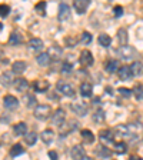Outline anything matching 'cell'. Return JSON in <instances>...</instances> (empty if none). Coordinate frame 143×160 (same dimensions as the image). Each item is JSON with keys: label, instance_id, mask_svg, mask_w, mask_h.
<instances>
[{"label": "cell", "instance_id": "ffe728a7", "mask_svg": "<svg viewBox=\"0 0 143 160\" xmlns=\"http://www.w3.org/2000/svg\"><path fill=\"white\" fill-rule=\"evenodd\" d=\"M93 93V86L87 82H83V83L80 84V94L83 97H90Z\"/></svg>", "mask_w": 143, "mask_h": 160}, {"label": "cell", "instance_id": "7a4b0ae2", "mask_svg": "<svg viewBox=\"0 0 143 160\" xmlns=\"http://www.w3.org/2000/svg\"><path fill=\"white\" fill-rule=\"evenodd\" d=\"M117 53H119V56L122 57V59H125V60H132V59H135L136 57V50L133 49L132 46H122L119 50H117Z\"/></svg>", "mask_w": 143, "mask_h": 160}, {"label": "cell", "instance_id": "4fadbf2b", "mask_svg": "<svg viewBox=\"0 0 143 160\" xmlns=\"http://www.w3.org/2000/svg\"><path fill=\"white\" fill-rule=\"evenodd\" d=\"M27 64L26 62H23V60H17V62H13V64H12V73L13 74H22L26 70Z\"/></svg>", "mask_w": 143, "mask_h": 160}, {"label": "cell", "instance_id": "52a82bcc", "mask_svg": "<svg viewBox=\"0 0 143 160\" xmlns=\"http://www.w3.org/2000/svg\"><path fill=\"white\" fill-rule=\"evenodd\" d=\"M79 62H80V64H82L83 67H89V66H92V64H93V62H94L93 54L90 53L89 50H83V52L80 53V59H79Z\"/></svg>", "mask_w": 143, "mask_h": 160}, {"label": "cell", "instance_id": "cb8c5ba5", "mask_svg": "<svg viewBox=\"0 0 143 160\" xmlns=\"http://www.w3.org/2000/svg\"><path fill=\"white\" fill-rule=\"evenodd\" d=\"M23 102H24V104H26V107H36V104H37V100H36V97H34V94H32V93H26L23 96Z\"/></svg>", "mask_w": 143, "mask_h": 160}, {"label": "cell", "instance_id": "ac0fdd59", "mask_svg": "<svg viewBox=\"0 0 143 160\" xmlns=\"http://www.w3.org/2000/svg\"><path fill=\"white\" fill-rule=\"evenodd\" d=\"M72 109L77 116H86L87 114V104L86 103H73L72 104Z\"/></svg>", "mask_w": 143, "mask_h": 160}, {"label": "cell", "instance_id": "30bf717a", "mask_svg": "<svg viewBox=\"0 0 143 160\" xmlns=\"http://www.w3.org/2000/svg\"><path fill=\"white\" fill-rule=\"evenodd\" d=\"M99 139L105 143H112L115 139V133L113 130H109V129H105V130H100L99 132Z\"/></svg>", "mask_w": 143, "mask_h": 160}, {"label": "cell", "instance_id": "277c9868", "mask_svg": "<svg viewBox=\"0 0 143 160\" xmlns=\"http://www.w3.org/2000/svg\"><path fill=\"white\" fill-rule=\"evenodd\" d=\"M64 120H66V112H64L63 109H57L56 112H54V114L52 116V123L57 127L63 126Z\"/></svg>", "mask_w": 143, "mask_h": 160}, {"label": "cell", "instance_id": "3957f363", "mask_svg": "<svg viewBox=\"0 0 143 160\" xmlns=\"http://www.w3.org/2000/svg\"><path fill=\"white\" fill-rule=\"evenodd\" d=\"M56 89L59 90L60 93L63 94V96H69L72 97L74 94V89L72 84H69L67 82H63V80H60V82H57L56 84Z\"/></svg>", "mask_w": 143, "mask_h": 160}, {"label": "cell", "instance_id": "7c38bea8", "mask_svg": "<svg viewBox=\"0 0 143 160\" xmlns=\"http://www.w3.org/2000/svg\"><path fill=\"white\" fill-rule=\"evenodd\" d=\"M52 57H50V54L47 53V52H43V53H40L39 56L36 57V62L37 64H40V66H43V67H47L50 63H52Z\"/></svg>", "mask_w": 143, "mask_h": 160}, {"label": "cell", "instance_id": "f35d334b", "mask_svg": "<svg viewBox=\"0 0 143 160\" xmlns=\"http://www.w3.org/2000/svg\"><path fill=\"white\" fill-rule=\"evenodd\" d=\"M34 9H36L37 12L42 14V16H44V14H46V2H40L39 4H36V7H34Z\"/></svg>", "mask_w": 143, "mask_h": 160}, {"label": "cell", "instance_id": "ab89813d", "mask_svg": "<svg viewBox=\"0 0 143 160\" xmlns=\"http://www.w3.org/2000/svg\"><path fill=\"white\" fill-rule=\"evenodd\" d=\"M72 70H73V66H72V63H69V62H64V63L62 64V72H63L64 74L72 73Z\"/></svg>", "mask_w": 143, "mask_h": 160}, {"label": "cell", "instance_id": "1f68e13d", "mask_svg": "<svg viewBox=\"0 0 143 160\" xmlns=\"http://www.w3.org/2000/svg\"><path fill=\"white\" fill-rule=\"evenodd\" d=\"M132 92H133L136 100H143V84L142 83L136 84V86L133 87V90H132Z\"/></svg>", "mask_w": 143, "mask_h": 160}, {"label": "cell", "instance_id": "6da1fadb", "mask_svg": "<svg viewBox=\"0 0 143 160\" xmlns=\"http://www.w3.org/2000/svg\"><path fill=\"white\" fill-rule=\"evenodd\" d=\"M50 112H52V109L49 104H37L34 107V117L39 120H46L49 119Z\"/></svg>", "mask_w": 143, "mask_h": 160}, {"label": "cell", "instance_id": "836d02e7", "mask_svg": "<svg viewBox=\"0 0 143 160\" xmlns=\"http://www.w3.org/2000/svg\"><path fill=\"white\" fill-rule=\"evenodd\" d=\"M47 53H49L50 57L54 60V59H57V57L62 54V49H60L59 46H52L49 50H47Z\"/></svg>", "mask_w": 143, "mask_h": 160}, {"label": "cell", "instance_id": "f1b7e54d", "mask_svg": "<svg viewBox=\"0 0 143 160\" xmlns=\"http://www.w3.org/2000/svg\"><path fill=\"white\" fill-rule=\"evenodd\" d=\"M99 44L100 46H103V47H109L110 44H112V39H110L109 34L106 33H102L99 36Z\"/></svg>", "mask_w": 143, "mask_h": 160}, {"label": "cell", "instance_id": "c3c4849f", "mask_svg": "<svg viewBox=\"0 0 143 160\" xmlns=\"http://www.w3.org/2000/svg\"><path fill=\"white\" fill-rule=\"evenodd\" d=\"M0 146H2V143H0Z\"/></svg>", "mask_w": 143, "mask_h": 160}, {"label": "cell", "instance_id": "d6986e66", "mask_svg": "<svg viewBox=\"0 0 143 160\" xmlns=\"http://www.w3.org/2000/svg\"><path fill=\"white\" fill-rule=\"evenodd\" d=\"M119 62L115 59H110L107 60L106 63H105V70H106L107 73H115V72H119Z\"/></svg>", "mask_w": 143, "mask_h": 160}, {"label": "cell", "instance_id": "74e56055", "mask_svg": "<svg viewBox=\"0 0 143 160\" xmlns=\"http://www.w3.org/2000/svg\"><path fill=\"white\" fill-rule=\"evenodd\" d=\"M10 13V6L7 4H0V17H7Z\"/></svg>", "mask_w": 143, "mask_h": 160}, {"label": "cell", "instance_id": "83f0119b", "mask_svg": "<svg viewBox=\"0 0 143 160\" xmlns=\"http://www.w3.org/2000/svg\"><path fill=\"white\" fill-rule=\"evenodd\" d=\"M24 142H26V144H29V146H33V144H36V142H37L36 132H29V133L24 136Z\"/></svg>", "mask_w": 143, "mask_h": 160}, {"label": "cell", "instance_id": "9a60e30c", "mask_svg": "<svg viewBox=\"0 0 143 160\" xmlns=\"http://www.w3.org/2000/svg\"><path fill=\"white\" fill-rule=\"evenodd\" d=\"M117 76H119L120 80H123V82H127V80H130V79H132V70H130V66L120 67L119 72H117Z\"/></svg>", "mask_w": 143, "mask_h": 160}, {"label": "cell", "instance_id": "2e32d148", "mask_svg": "<svg viewBox=\"0 0 143 160\" xmlns=\"http://www.w3.org/2000/svg\"><path fill=\"white\" fill-rule=\"evenodd\" d=\"M130 70H132V76L140 77L143 74V63L139 62V60H136V62H133V63L130 64Z\"/></svg>", "mask_w": 143, "mask_h": 160}, {"label": "cell", "instance_id": "ba28073f", "mask_svg": "<svg viewBox=\"0 0 143 160\" xmlns=\"http://www.w3.org/2000/svg\"><path fill=\"white\" fill-rule=\"evenodd\" d=\"M60 22H66L70 19V7L66 3H60L59 6V14H57Z\"/></svg>", "mask_w": 143, "mask_h": 160}, {"label": "cell", "instance_id": "d4e9b609", "mask_svg": "<svg viewBox=\"0 0 143 160\" xmlns=\"http://www.w3.org/2000/svg\"><path fill=\"white\" fill-rule=\"evenodd\" d=\"M23 42V36L19 33V32H13V33L10 34L9 37V43L13 44V46H16V44H20Z\"/></svg>", "mask_w": 143, "mask_h": 160}, {"label": "cell", "instance_id": "d6a6232c", "mask_svg": "<svg viewBox=\"0 0 143 160\" xmlns=\"http://www.w3.org/2000/svg\"><path fill=\"white\" fill-rule=\"evenodd\" d=\"M96 152H97V154H99L100 157H103V159H107V157H110V154H112V152H110L106 146H99L96 149Z\"/></svg>", "mask_w": 143, "mask_h": 160}, {"label": "cell", "instance_id": "4dcf8cb0", "mask_svg": "<svg viewBox=\"0 0 143 160\" xmlns=\"http://www.w3.org/2000/svg\"><path fill=\"white\" fill-rule=\"evenodd\" d=\"M80 134H82V137L84 139V142H87V143H93V140H94V134L92 133L90 130L83 129L82 132H80Z\"/></svg>", "mask_w": 143, "mask_h": 160}, {"label": "cell", "instance_id": "8fae6325", "mask_svg": "<svg viewBox=\"0 0 143 160\" xmlns=\"http://www.w3.org/2000/svg\"><path fill=\"white\" fill-rule=\"evenodd\" d=\"M89 4H90V0H76L73 6L79 14H84L87 7H89Z\"/></svg>", "mask_w": 143, "mask_h": 160}, {"label": "cell", "instance_id": "bcb514c9", "mask_svg": "<svg viewBox=\"0 0 143 160\" xmlns=\"http://www.w3.org/2000/svg\"><path fill=\"white\" fill-rule=\"evenodd\" d=\"M83 160H93V159H92V157H87V156H86V157H84Z\"/></svg>", "mask_w": 143, "mask_h": 160}, {"label": "cell", "instance_id": "5bb4252c", "mask_svg": "<svg viewBox=\"0 0 143 160\" xmlns=\"http://www.w3.org/2000/svg\"><path fill=\"white\" fill-rule=\"evenodd\" d=\"M13 82L14 80H13V73H12V70H6V72H3V74L0 76V83L3 84L4 87H9Z\"/></svg>", "mask_w": 143, "mask_h": 160}, {"label": "cell", "instance_id": "44dd1931", "mask_svg": "<svg viewBox=\"0 0 143 160\" xmlns=\"http://www.w3.org/2000/svg\"><path fill=\"white\" fill-rule=\"evenodd\" d=\"M29 47L32 50H34V52H37V50H42L44 47L43 40H42V39H37V37H33V39L29 40Z\"/></svg>", "mask_w": 143, "mask_h": 160}, {"label": "cell", "instance_id": "7dc6e473", "mask_svg": "<svg viewBox=\"0 0 143 160\" xmlns=\"http://www.w3.org/2000/svg\"><path fill=\"white\" fill-rule=\"evenodd\" d=\"M3 30V23H0V32Z\"/></svg>", "mask_w": 143, "mask_h": 160}, {"label": "cell", "instance_id": "7bdbcfd3", "mask_svg": "<svg viewBox=\"0 0 143 160\" xmlns=\"http://www.w3.org/2000/svg\"><path fill=\"white\" fill-rule=\"evenodd\" d=\"M69 132H73V130H76L77 127H79V123H77L76 120H72V122H69Z\"/></svg>", "mask_w": 143, "mask_h": 160}, {"label": "cell", "instance_id": "e0dca14e", "mask_svg": "<svg viewBox=\"0 0 143 160\" xmlns=\"http://www.w3.org/2000/svg\"><path fill=\"white\" fill-rule=\"evenodd\" d=\"M40 139L43 140L44 144H52L53 143V139H54V132L50 129L43 130V132L40 133Z\"/></svg>", "mask_w": 143, "mask_h": 160}, {"label": "cell", "instance_id": "f546056e", "mask_svg": "<svg viewBox=\"0 0 143 160\" xmlns=\"http://www.w3.org/2000/svg\"><path fill=\"white\" fill-rule=\"evenodd\" d=\"M92 117H93V120L96 122V123H102V122L105 120V117H106V113H105L103 109H99V110H96V112H94Z\"/></svg>", "mask_w": 143, "mask_h": 160}, {"label": "cell", "instance_id": "f6af8a7d", "mask_svg": "<svg viewBox=\"0 0 143 160\" xmlns=\"http://www.w3.org/2000/svg\"><path fill=\"white\" fill-rule=\"evenodd\" d=\"M129 160H143V159L142 157H139V156H130Z\"/></svg>", "mask_w": 143, "mask_h": 160}, {"label": "cell", "instance_id": "603a6c76", "mask_svg": "<svg viewBox=\"0 0 143 160\" xmlns=\"http://www.w3.org/2000/svg\"><path fill=\"white\" fill-rule=\"evenodd\" d=\"M33 89L39 93H44L47 89H49V82H44V80H36L33 83Z\"/></svg>", "mask_w": 143, "mask_h": 160}, {"label": "cell", "instance_id": "8d00e7d4", "mask_svg": "<svg viewBox=\"0 0 143 160\" xmlns=\"http://www.w3.org/2000/svg\"><path fill=\"white\" fill-rule=\"evenodd\" d=\"M117 93H120V96L129 99V97L133 94V92H132L130 89H127V87H119V89H117Z\"/></svg>", "mask_w": 143, "mask_h": 160}, {"label": "cell", "instance_id": "484cf974", "mask_svg": "<svg viewBox=\"0 0 143 160\" xmlns=\"http://www.w3.org/2000/svg\"><path fill=\"white\" fill-rule=\"evenodd\" d=\"M117 42H119L122 46H126V43H127V30L126 29L117 30Z\"/></svg>", "mask_w": 143, "mask_h": 160}, {"label": "cell", "instance_id": "5b68a950", "mask_svg": "<svg viewBox=\"0 0 143 160\" xmlns=\"http://www.w3.org/2000/svg\"><path fill=\"white\" fill-rule=\"evenodd\" d=\"M3 106L7 110H16L19 107V100L16 96H12V94H7L3 99Z\"/></svg>", "mask_w": 143, "mask_h": 160}, {"label": "cell", "instance_id": "d590c367", "mask_svg": "<svg viewBox=\"0 0 143 160\" xmlns=\"http://www.w3.org/2000/svg\"><path fill=\"white\" fill-rule=\"evenodd\" d=\"M80 43H83V44L92 43V34L89 32H83V33L80 34Z\"/></svg>", "mask_w": 143, "mask_h": 160}, {"label": "cell", "instance_id": "b9f144b4", "mask_svg": "<svg viewBox=\"0 0 143 160\" xmlns=\"http://www.w3.org/2000/svg\"><path fill=\"white\" fill-rule=\"evenodd\" d=\"M64 43L69 47H74V44L77 43V40L74 39V37H66V39H64Z\"/></svg>", "mask_w": 143, "mask_h": 160}, {"label": "cell", "instance_id": "60d3db41", "mask_svg": "<svg viewBox=\"0 0 143 160\" xmlns=\"http://www.w3.org/2000/svg\"><path fill=\"white\" fill-rule=\"evenodd\" d=\"M123 14V7L122 6H115L113 7V16L115 17H120Z\"/></svg>", "mask_w": 143, "mask_h": 160}, {"label": "cell", "instance_id": "8992f818", "mask_svg": "<svg viewBox=\"0 0 143 160\" xmlns=\"http://www.w3.org/2000/svg\"><path fill=\"white\" fill-rule=\"evenodd\" d=\"M70 156L73 160H83L86 157V153H84V149L82 144H74L70 150Z\"/></svg>", "mask_w": 143, "mask_h": 160}, {"label": "cell", "instance_id": "4316f807", "mask_svg": "<svg viewBox=\"0 0 143 160\" xmlns=\"http://www.w3.org/2000/svg\"><path fill=\"white\" fill-rule=\"evenodd\" d=\"M23 153H24L23 146H22V144H19V143L13 144V146H12V149H10V156H12V157H17V156H20V154H23Z\"/></svg>", "mask_w": 143, "mask_h": 160}, {"label": "cell", "instance_id": "7402d4cb", "mask_svg": "<svg viewBox=\"0 0 143 160\" xmlns=\"http://www.w3.org/2000/svg\"><path fill=\"white\" fill-rule=\"evenodd\" d=\"M13 132H14V134H17V136H26L27 134V124L24 123V122H20V123L14 124Z\"/></svg>", "mask_w": 143, "mask_h": 160}, {"label": "cell", "instance_id": "9c48e42d", "mask_svg": "<svg viewBox=\"0 0 143 160\" xmlns=\"http://www.w3.org/2000/svg\"><path fill=\"white\" fill-rule=\"evenodd\" d=\"M13 86L17 92H22V93H23V92H26V90L29 89V82H27L26 79H23V77H17V79H14Z\"/></svg>", "mask_w": 143, "mask_h": 160}, {"label": "cell", "instance_id": "ee69618b", "mask_svg": "<svg viewBox=\"0 0 143 160\" xmlns=\"http://www.w3.org/2000/svg\"><path fill=\"white\" fill-rule=\"evenodd\" d=\"M49 157H50V160H59V156H57V153L54 150H50L49 152Z\"/></svg>", "mask_w": 143, "mask_h": 160}, {"label": "cell", "instance_id": "e575fe53", "mask_svg": "<svg viewBox=\"0 0 143 160\" xmlns=\"http://www.w3.org/2000/svg\"><path fill=\"white\" fill-rule=\"evenodd\" d=\"M126 150H127V146H126V143H123V142H119V143L115 144V152H116L117 154H123Z\"/></svg>", "mask_w": 143, "mask_h": 160}]
</instances>
